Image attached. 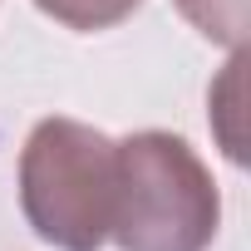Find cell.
Here are the masks:
<instances>
[{"label":"cell","instance_id":"cell-1","mask_svg":"<svg viewBox=\"0 0 251 251\" xmlns=\"http://www.w3.org/2000/svg\"><path fill=\"white\" fill-rule=\"evenodd\" d=\"M217 226L222 197L187 138L143 128L118 143L108 222V241L118 251H207Z\"/></svg>","mask_w":251,"mask_h":251},{"label":"cell","instance_id":"cell-2","mask_svg":"<svg viewBox=\"0 0 251 251\" xmlns=\"http://www.w3.org/2000/svg\"><path fill=\"white\" fill-rule=\"evenodd\" d=\"M118 143L79 118H40L20 148V207L59 251H99L113 222Z\"/></svg>","mask_w":251,"mask_h":251},{"label":"cell","instance_id":"cell-3","mask_svg":"<svg viewBox=\"0 0 251 251\" xmlns=\"http://www.w3.org/2000/svg\"><path fill=\"white\" fill-rule=\"evenodd\" d=\"M173 5L212 45H226V50L246 45V0H173Z\"/></svg>","mask_w":251,"mask_h":251},{"label":"cell","instance_id":"cell-4","mask_svg":"<svg viewBox=\"0 0 251 251\" xmlns=\"http://www.w3.org/2000/svg\"><path fill=\"white\" fill-rule=\"evenodd\" d=\"M35 5L59 20L64 30H79V35H94V30H113L123 25L143 0H35Z\"/></svg>","mask_w":251,"mask_h":251}]
</instances>
